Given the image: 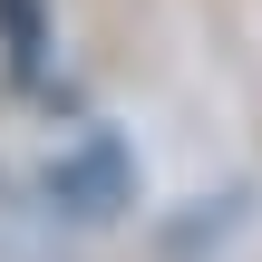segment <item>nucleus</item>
I'll return each mask as SVG.
<instances>
[{"label": "nucleus", "instance_id": "1", "mask_svg": "<svg viewBox=\"0 0 262 262\" xmlns=\"http://www.w3.org/2000/svg\"><path fill=\"white\" fill-rule=\"evenodd\" d=\"M49 204H58L68 224H107V214L126 204V156H117V136H78V146L49 165Z\"/></svg>", "mask_w": 262, "mask_h": 262}]
</instances>
